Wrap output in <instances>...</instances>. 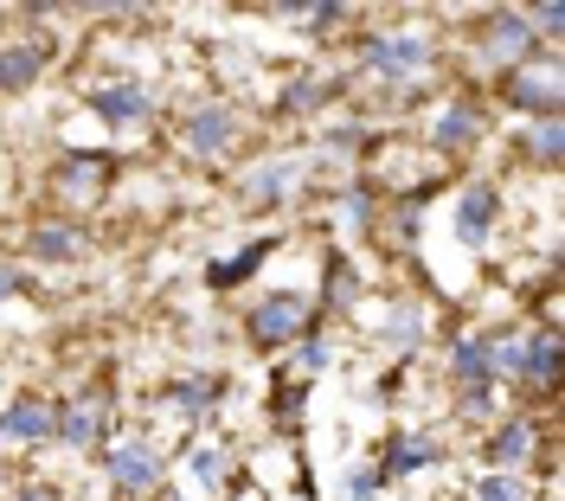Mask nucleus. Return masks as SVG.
<instances>
[{"label":"nucleus","mask_w":565,"mask_h":501,"mask_svg":"<svg viewBox=\"0 0 565 501\" xmlns=\"http://www.w3.org/2000/svg\"><path fill=\"white\" fill-rule=\"evenodd\" d=\"M257 264H264V245H250L245 257H232V264H218V270H212V284H238V277H245V270H257Z\"/></svg>","instance_id":"nucleus-22"},{"label":"nucleus","mask_w":565,"mask_h":501,"mask_svg":"<svg viewBox=\"0 0 565 501\" xmlns=\"http://www.w3.org/2000/svg\"><path fill=\"white\" fill-rule=\"evenodd\" d=\"M296 174H302V161H270V168H257V174L245 180V200H282Z\"/></svg>","instance_id":"nucleus-12"},{"label":"nucleus","mask_w":565,"mask_h":501,"mask_svg":"<svg viewBox=\"0 0 565 501\" xmlns=\"http://www.w3.org/2000/svg\"><path fill=\"white\" fill-rule=\"evenodd\" d=\"M373 489H380V469H353V476H348V495L353 501H366Z\"/></svg>","instance_id":"nucleus-26"},{"label":"nucleus","mask_w":565,"mask_h":501,"mask_svg":"<svg viewBox=\"0 0 565 501\" xmlns=\"http://www.w3.org/2000/svg\"><path fill=\"white\" fill-rule=\"evenodd\" d=\"M193 476L200 482H218L225 476V450H193Z\"/></svg>","instance_id":"nucleus-25"},{"label":"nucleus","mask_w":565,"mask_h":501,"mask_svg":"<svg viewBox=\"0 0 565 501\" xmlns=\"http://www.w3.org/2000/svg\"><path fill=\"white\" fill-rule=\"evenodd\" d=\"M476 501H521V476H508V469H501V476H489V482L476 489Z\"/></svg>","instance_id":"nucleus-21"},{"label":"nucleus","mask_w":565,"mask_h":501,"mask_svg":"<svg viewBox=\"0 0 565 501\" xmlns=\"http://www.w3.org/2000/svg\"><path fill=\"white\" fill-rule=\"evenodd\" d=\"M90 104L104 109L109 122H136V116H148V90L141 84H104V90H90Z\"/></svg>","instance_id":"nucleus-10"},{"label":"nucleus","mask_w":565,"mask_h":501,"mask_svg":"<svg viewBox=\"0 0 565 501\" xmlns=\"http://www.w3.org/2000/svg\"><path fill=\"white\" fill-rule=\"evenodd\" d=\"M328 97H334V84H296L282 97V109H309V104H328Z\"/></svg>","instance_id":"nucleus-24"},{"label":"nucleus","mask_w":565,"mask_h":501,"mask_svg":"<svg viewBox=\"0 0 565 501\" xmlns=\"http://www.w3.org/2000/svg\"><path fill=\"white\" fill-rule=\"evenodd\" d=\"M104 418H109L104 398H77V405H71V412H65L52 430H58L65 444H97V437H104Z\"/></svg>","instance_id":"nucleus-8"},{"label":"nucleus","mask_w":565,"mask_h":501,"mask_svg":"<svg viewBox=\"0 0 565 501\" xmlns=\"http://www.w3.org/2000/svg\"><path fill=\"white\" fill-rule=\"evenodd\" d=\"M20 501H58V495H52V489H26Z\"/></svg>","instance_id":"nucleus-29"},{"label":"nucleus","mask_w":565,"mask_h":501,"mask_svg":"<svg viewBox=\"0 0 565 501\" xmlns=\"http://www.w3.org/2000/svg\"><path fill=\"white\" fill-rule=\"evenodd\" d=\"M489 52L494 58H508V52H527V20H501L489 33Z\"/></svg>","instance_id":"nucleus-20"},{"label":"nucleus","mask_w":565,"mask_h":501,"mask_svg":"<svg viewBox=\"0 0 565 501\" xmlns=\"http://www.w3.org/2000/svg\"><path fill=\"white\" fill-rule=\"evenodd\" d=\"M39 72H45V52H39V45H13V52H0V90H26Z\"/></svg>","instance_id":"nucleus-11"},{"label":"nucleus","mask_w":565,"mask_h":501,"mask_svg":"<svg viewBox=\"0 0 565 501\" xmlns=\"http://www.w3.org/2000/svg\"><path fill=\"white\" fill-rule=\"evenodd\" d=\"M489 457H494L501 469H508V463H527V457H533V425H527V418H521V425H508V430H501V437L489 444Z\"/></svg>","instance_id":"nucleus-13"},{"label":"nucleus","mask_w":565,"mask_h":501,"mask_svg":"<svg viewBox=\"0 0 565 501\" xmlns=\"http://www.w3.org/2000/svg\"><path fill=\"white\" fill-rule=\"evenodd\" d=\"M489 341H457V380H462V405H489Z\"/></svg>","instance_id":"nucleus-4"},{"label":"nucleus","mask_w":565,"mask_h":501,"mask_svg":"<svg viewBox=\"0 0 565 501\" xmlns=\"http://www.w3.org/2000/svg\"><path fill=\"white\" fill-rule=\"evenodd\" d=\"M386 341H392V348H418V341H424V316L412 309V302H405V309L386 322Z\"/></svg>","instance_id":"nucleus-18"},{"label":"nucleus","mask_w":565,"mask_h":501,"mask_svg":"<svg viewBox=\"0 0 565 501\" xmlns=\"http://www.w3.org/2000/svg\"><path fill=\"white\" fill-rule=\"evenodd\" d=\"M424 58H430V39H424V33H392V39H373V45H366V65H373V72H386V77L418 72Z\"/></svg>","instance_id":"nucleus-2"},{"label":"nucleus","mask_w":565,"mask_h":501,"mask_svg":"<svg viewBox=\"0 0 565 501\" xmlns=\"http://www.w3.org/2000/svg\"><path fill=\"white\" fill-rule=\"evenodd\" d=\"M489 225H494V186H469V193H462V206H457V232L469 238V245H482V238H489Z\"/></svg>","instance_id":"nucleus-9"},{"label":"nucleus","mask_w":565,"mask_h":501,"mask_svg":"<svg viewBox=\"0 0 565 501\" xmlns=\"http://www.w3.org/2000/svg\"><path fill=\"white\" fill-rule=\"evenodd\" d=\"M527 148L540 154V161H559V122H540V129L527 136Z\"/></svg>","instance_id":"nucleus-23"},{"label":"nucleus","mask_w":565,"mask_h":501,"mask_svg":"<svg viewBox=\"0 0 565 501\" xmlns=\"http://www.w3.org/2000/svg\"><path fill=\"white\" fill-rule=\"evenodd\" d=\"M33 250H39V257H77V250H84V238H77L71 225H39Z\"/></svg>","instance_id":"nucleus-17"},{"label":"nucleus","mask_w":565,"mask_h":501,"mask_svg":"<svg viewBox=\"0 0 565 501\" xmlns=\"http://www.w3.org/2000/svg\"><path fill=\"white\" fill-rule=\"evenodd\" d=\"M302 322H309V296L282 289V296H270V302L250 316V341H257V348H282V341L302 334Z\"/></svg>","instance_id":"nucleus-1"},{"label":"nucleus","mask_w":565,"mask_h":501,"mask_svg":"<svg viewBox=\"0 0 565 501\" xmlns=\"http://www.w3.org/2000/svg\"><path fill=\"white\" fill-rule=\"evenodd\" d=\"M476 129H482V116H476V109L469 104H450L444 109V116H437V142H476Z\"/></svg>","instance_id":"nucleus-15"},{"label":"nucleus","mask_w":565,"mask_h":501,"mask_svg":"<svg viewBox=\"0 0 565 501\" xmlns=\"http://www.w3.org/2000/svg\"><path fill=\"white\" fill-rule=\"evenodd\" d=\"M321 366H328V348H321V341H309V348H302V373H321Z\"/></svg>","instance_id":"nucleus-27"},{"label":"nucleus","mask_w":565,"mask_h":501,"mask_svg":"<svg viewBox=\"0 0 565 501\" xmlns=\"http://www.w3.org/2000/svg\"><path fill=\"white\" fill-rule=\"evenodd\" d=\"M508 97H514V109H540L553 122L559 116V72H514Z\"/></svg>","instance_id":"nucleus-5"},{"label":"nucleus","mask_w":565,"mask_h":501,"mask_svg":"<svg viewBox=\"0 0 565 501\" xmlns=\"http://www.w3.org/2000/svg\"><path fill=\"white\" fill-rule=\"evenodd\" d=\"M13 289H20V270H7V264H0V296H13Z\"/></svg>","instance_id":"nucleus-28"},{"label":"nucleus","mask_w":565,"mask_h":501,"mask_svg":"<svg viewBox=\"0 0 565 501\" xmlns=\"http://www.w3.org/2000/svg\"><path fill=\"white\" fill-rule=\"evenodd\" d=\"M527 380H540V386H553V380H559V334H533Z\"/></svg>","instance_id":"nucleus-16"},{"label":"nucleus","mask_w":565,"mask_h":501,"mask_svg":"<svg viewBox=\"0 0 565 501\" xmlns=\"http://www.w3.org/2000/svg\"><path fill=\"white\" fill-rule=\"evenodd\" d=\"M174 405L180 412H206V405H218V380H180Z\"/></svg>","instance_id":"nucleus-19"},{"label":"nucleus","mask_w":565,"mask_h":501,"mask_svg":"<svg viewBox=\"0 0 565 501\" xmlns=\"http://www.w3.org/2000/svg\"><path fill=\"white\" fill-rule=\"evenodd\" d=\"M424 463H437V444H430V437H398L392 457H386L392 476H412V469H424Z\"/></svg>","instance_id":"nucleus-14"},{"label":"nucleus","mask_w":565,"mask_h":501,"mask_svg":"<svg viewBox=\"0 0 565 501\" xmlns=\"http://www.w3.org/2000/svg\"><path fill=\"white\" fill-rule=\"evenodd\" d=\"M109 476H116L122 489H148L161 469H154V450H148V444H116V450H109Z\"/></svg>","instance_id":"nucleus-7"},{"label":"nucleus","mask_w":565,"mask_h":501,"mask_svg":"<svg viewBox=\"0 0 565 501\" xmlns=\"http://www.w3.org/2000/svg\"><path fill=\"white\" fill-rule=\"evenodd\" d=\"M232 136H238V116L232 109H193L186 116V148L193 154H225Z\"/></svg>","instance_id":"nucleus-3"},{"label":"nucleus","mask_w":565,"mask_h":501,"mask_svg":"<svg viewBox=\"0 0 565 501\" xmlns=\"http://www.w3.org/2000/svg\"><path fill=\"white\" fill-rule=\"evenodd\" d=\"M52 425H58V418H52L39 398H20L13 412H0V437H13V444H45Z\"/></svg>","instance_id":"nucleus-6"}]
</instances>
